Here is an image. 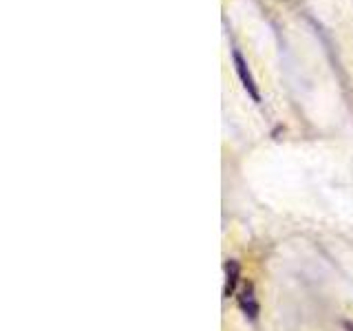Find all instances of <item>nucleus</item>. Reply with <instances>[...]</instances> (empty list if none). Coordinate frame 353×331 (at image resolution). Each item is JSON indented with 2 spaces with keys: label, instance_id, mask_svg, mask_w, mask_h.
<instances>
[{
  "label": "nucleus",
  "instance_id": "20e7f679",
  "mask_svg": "<svg viewBox=\"0 0 353 331\" xmlns=\"http://www.w3.org/2000/svg\"><path fill=\"white\" fill-rule=\"evenodd\" d=\"M345 329L347 331H353V323H345Z\"/></svg>",
  "mask_w": 353,
  "mask_h": 331
},
{
  "label": "nucleus",
  "instance_id": "7ed1b4c3",
  "mask_svg": "<svg viewBox=\"0 0 353 331\" xmlns=\"http://www.w3.org/2000/svg\"><path fill=\"white\" fill-rule=\"evenodd\" d=\"M223 270H225L223 296H225V298H230L232 294H234L236 285H239V279H241V265H239V261H234V259H228V261H225V265H223Z\"/></svg>",
  "mask_w": 353,
  "mask_h": 331
},
{
  "label": "nucleus",
  "instance_id": "f03ea898",
  "mask_svg": "<svg viewBox=\"0 0 353 331\" xmlns=\"http://www.w3.org/2000/svg\"><path fill=\"white\" fill-rule=\"evenodd\" d=\"M239 307H241V312L245 314L250 320L259 318L261 307H259L256 296H254V285L252 283H245V287L241 290V294H239Z\"/></svg>",
  "mask_w": 353,
  "mask_h": 331
},
{
  "label": "nucleus",
  "instance_id": "f257e3e1",
  "mask_svg": "<svg viewBox=\"0 0 353 331\" xmlns=\"http://www.w3.org/2000/svg\"><path fill=\"white\" fill-rule=\"evenodd\" d=\"M232 62H234V71H236V75H239V80H241L243 88H245V91H248V95L254 99V102H261L259 84H256V80H254V75H252V71H250L248 60L243 58L239 49L232 51Z\"/></svg>",
  "mask_w": 353,
  "mask_h": 331
}]
</instances>
